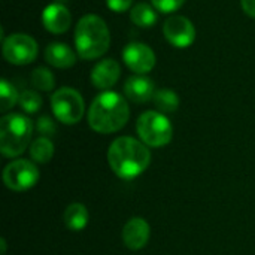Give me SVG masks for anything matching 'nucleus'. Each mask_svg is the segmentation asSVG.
I'll return each mask as SVG.
<instances>
[{
	"mask_svg": "<svg viewBox=\"0 0 255 255\" xmlns=\"http://www.w3.org/2000/svg\"><path fill=\"white\" fill-rule=\"evenodd\" d=\"M108 161L117 176L121 179H134L148 169L151 152L143 142L130 136H123L111 143Z\"/></svg>",
	"mask_w": 255,
	"mask_h": 255,
	"instance_id": "obj_1",
	"label": "nucleus"
},
{
	"mask_svg": "<svg viewBox=\"0 0 255 255\" xmlns=\"http://www.w3.org/2000/svg\"><path fill=\"white\" fill-rule=\"evenodd\" d=\"M130 117L127 100L115 91H105L99 94L88 111L90 127L102 134H109L121 130Z\"/></svg>",
	"mask_w": 255,
	"mask_h": 255,
	"instance_id": "obj_2",
	"label": "nucleus"
},
{
	"mask_svg": "<svg viewBox=\"0 0 255 255\" xmlns=\"http://www.w3.org/2000/svg\"><path fill=\"white\" fill-rule=\"evenodd\" d=\"M111 34L106 22L97 15H85L75 28V46L84 60H96L109 49Z\"/></svg>",
	"mask_w": 255,
	"mask_h": 255,
	"instance_id": "obj_3",
	"label": "nucleus"
},
{
	"mask_svg": "<svg viewBox=\"0 0 255 255\" xmlns=\"http://www.w3.org/2000/svg\"><path fill=\"white\" fill-rule=\"evenodd\" d=\"M33 134V123L21 114H9L0 120V151L4 157L21 155Z\"/></svg>",
	"mask_w": 255,
	"mask_h": 255,
	"instance_id": "obj_4",
	"label": "nucleus"
},
{
	"mask_svg": "<svg viewBox=\"0 0 255 255\" xmlns=\"http://www.w3.org/2000/svg\"><path fill=\"white\" fill-rule=\"evenodd\" d=\"M140 140L151 148H161L172 140L173 128L167 117L161 112L146 111L143 112L136 124Z\"/></svg>",
	"mask_w": 255,
	"mask_h": 255,
	"instance_id": "obj_5",
	"label": "nucleus"
},
{
	"mask_svg": "<svg viewBox=\"0 0 255 255\" xmlns=\"http://www.w3.org/2000/svg\"><path fill=\"white\" fill-rule=\"evenodd\" d=\"M51 108L55 118L67 126L79 123L85 112V103L82 96L69 87L57 90L51 97Z\"/></svg>",
	"mask_w": 255,
	"mask_h": 255,
	"instance_id": "obj_6",
	"label": "nucleus"
},
{
	"mask_svg": "<svg viewBox=\"0 0 255 255\" xmlns=\"http://www.w3.org/2000/svg\"><path fill=\"white\" fill-rule=\"evenodd\" d=\"M39 181V170L30 160L18 158L10 161L3 170V182L12 191H25Z\"/></svg>",
	"mask_w": 255,
	"mask_h": 255,
	"instance_id": "obj_7",
	"label": "nucleus"
},
{
	"mask_svg": "<svg viewBox=\"0 0 255 255\" xmlns=\"http://www.w3.org/2000/svg\"><path fill=\"white\" fill-rule=\"evenodd\" d=\"M3 55L6 61L24 66L34 61L37 55V43L36 40L24 33L10 34L7 39L3 40Z\"/></svg>",
	"mask_w": 255,
	"mask_h": 255,
	"instance_id": "obj_8",
	"label": "nucleus"
},
{
	"mask_svg": "<svg viewBox=\"0 0 255 255\" xmlns=\"http://www.w3.org/2000/svg\"><path fill=\"white\" fill-rule=\"evenodd\" d=\"M163 33L166 40L175 48H188L196 39V28L193 22L182 15L167 18L163 25Z\"/></svg>",
	"mask_w": 255,
	"mask_h": 255,
	"instance_id": "obj_9",
	"label": "nucleus"
},
{
	"mask_svg": "<svg viewBox=\"0 0 255 255\" xmlns=\"http://www.w3.org/2000/svg\"><path fill=\"white\" fill-rule=\"evenodd\" d=\"M124 63L128 69H131L137 75H145L151 72L155 66V54L154 51L140 42H131L124 48L123 52Z\"/></svg>",
	"mask_w": 255,
	"mask_h": 255,
	"instance_id": "obj_10",
	"label": "nucleus"
},
{
	"mask_svg": "<svg viewBox=\"0 0 255 255\" xmlns=\"http://www.w3.org/2000/svg\"><path fill=\"white\" fill-rule=\"evenodd\" d=\"M149 235H151L149 224L143 218L134 217L128 220L123 229V242L128 250L137 251L146 247L149 241Z\"/></svg>",
	"mask_w": 255,
	"mask_h": 255,
	"instance_id": "obj_11",
	"label": "nucleus"
},
{
	"mask_svg": "<svg viewBox=\"0 0 255 255\" xmlns=\"http://www.w3.org/2000/svg\"><path fill=\"white\" fill-rule=\"evenodd\" d=\"M42 22L48 31H51L54 34H60V33H64L69 30V27L72 24V13L64 4L51 3L43 9Z\"/></svg>",
	"mask_w": 255,
	"mask_h": 255,
	"instance_id": "obj_12",
	"label": "nucleus"
},
{
	"mask_svg": "<svg viewBox=\"0 0 255 255\" xmlns=\"http://www.w3.org/2000/svg\"><path fill=\"white\" fill-rule=\"evenodd\" d=\"M121 76L120 64L112 58H105L99 61L91 72V82L99 90H109L117 84Z\"/></svg>",
	"mask_w": 255,
	"mask_h": 255,
	"instance_id": "obj_13",
	"label": "nucleus"
},
{
	"mask_svg": "<svg viewBox=\"0 0 255 255\" xmlns=\"http://www.w3.org/2000/svg\"><path fill=\"white\" fill-rule=\"evenodd\" d=\"M124 93L128 100L134 103H146L155 96L154 84L145 75H136L127 79L124 85Z\"/></svg>",
	"mask_w": 255,
	"mask_h": 255,
	"instance_id": "obj_14",
	"label": "nucleus"
},
{
	"mask_svg": "<svg viewBox=\"0 0 255 255\" xmlns=\"http://www.w3.org/2000/svg\"><path fill=\"white\" fill-rule=\"evenodd\" d=\"M45 60L57 69H69L76 63V55L66 43L54 42L46 46Z\"/></svg>",
	"mask_w": 255,
	"mask_h": 255,
	"instance_id": "obj_15",
	"label": "nucleus"
},
{
	"mask_svg": "<svg viewBox=\"0 0 255 255\" xmlns=\"http://www.w3.org/2000/svg\"><path fill=\"white\" fill-rule=\"evenodd\" d=\"M64 224L70 232H81L87 227L90 215L82 203H72L64 211Z\"/></svg>",
	"mask_w": 255,
	"mask_h": 255,
	"instance_id": "obj_16",
	"label": "nucleus"
},
{
	"mask_svg": "<svg viewBox=\"0 0 255 255\" xmlns=\"http://www.w3.org/2000/svg\"><path fill=\"white\" fill-rule=\"evenodd\" d=\"M157 9L148 3H139L130 10V19L139 27H151L157 22Z\"/></svg>",
	"mask_w": 255,
	"mask_h": 255,
	"instance_id": "obj_17",
	"label": "nucleus"
},
{
	"mask_svg": "<svg viewBox=\"0 0 255 255\" xmlns=\"http://www.w3.org/2000/svg\"><path fill=\"white\" fill-rule=\"evenodd\" d=\"M30 155H31V160L34 163H40V164L48 163L52 158V155H54V145H52V142L48 137H45V136L37 137L30 145Z\"/></svg>",
	"mask_w": 255,
	"mask_h": 255,
	"instance_id": "obj_18",
	"label": "nucleus"
},
{
	"mask_svg": "<svg viewBox=\"0 0 255 255\" xmlns=\"http://www.w3.org/2000/svg\"><path fill=\"white\" fill-rule=\"evenodd\" d=\"M152 100L158 112L161 114H172L179 108V97L173 90H167V88L158 90L155 91V96Z\"/></svg>",
	"mask_w": 255,
	"mask_h": 255,
	"instance_id": "obj_19",
	"label": "nucleus"
},
{
	"mask_svg": "<svg viewBox=\"0 0 255 255\" xmlns=\"http://www.w3.org/2000/svg\"><path fill=\"white\" fill-rule=\"evenodd\" d=\"M18 100H19V94L16 93L15 87L9 81L1 79L0 81V111L7 112L9 109L15 106V103H18Z\"/></svg>",
	"mask_w": 255,
	"mask_h": 255,
	"instance_id": "obj_20",
	"label": "nucleus"
},
{
	"mask_svg": "<svg viewBox=\"0 0 255 255\" xmlns=\"http://www.w3.org/2000/svg\"><path fill=\"white\" fill-rule=\"evenodd\" d=\"M31 84L40 91H51L55 87V78L51 70L45 67H37L31 73Z\"/></svg>",
	"mask_w": 255,
	"mask_h": 255,
	"instance_id": "obj_21",
	"label": "nucleus"
},
{
	"mask_svg": "<svg viewBox=\"0 0 255 255\" xmlns=\"http://www.w3.org/2000/svg\"><path fill=\"white\" fill-rule=\"evenodd\" d=\"M18 105L21 106V109L27 114H36L40 106H42V97L33 91V90H25L19 94V100Z\"/></svg>",
	"mask_w": 255,
	"mask_h": 255,
	"instance_id": "obj_22",
	"label": "nucleus"
},
{
	"mask_svg": "<svg viewBox=\"0 0 255 255\" xmlns=\"http://www.w3.org/2000/svg\"><path fill=\"white\" fill-rule=\"evenodd\" d=\"M152 6L160 10L161 13H172L175 10H178L185 0H151Z\"/></svg>",
	"mask_w": 255,
	"mask_h": 255,
	"instance_id": "obj_23",
	"label": "nucleus"
},
{
	"mask_svg": "<svg viewBox=\"0 0 255 255\" xmlns=\"http://www.w3.org/2000/svg\"><path fill=\"white\" fill-rule=\"evenodd\" d=\"M36 127H37V130H39L45 137L52 136V134L55 133V124L52 123V120H51L49 117H40V118L37 120Z\"/></svg>",
	"mask_w": 255,
	"mask_h": 255,
	"instance_id": "obj_24",
	"label": "nucleus"
},
{
	"mask_svg": "<svg viewBox=\"0 0 255 255\" xmlns=\"http://www.w3.org/2000/svg\"><path fill=\"white\" fill-rule=\"evenodd\" d=\"M133 0H106V4L114 12H126L130 9Z\"/></svg>",
	"mask_w": 255,
	"mask_h": 255,
	"instance_id": "obj_25",
	"label": "nucleus"
},
{
	"mask_svg": "<svg viewBox=\"0 0 255 255\" xmlns=\"http://www.w3.org/2000/svg\"><path fill=\"white\" fill-rule=\"evenodd\" d=\"M241 3H242V9L245 10V13L255 18V0H241Z\"/></svg>",
	"mask_w": 255,
	"mask_h": 255,
	"instance_id": "obj_26",
	"label": "nucleus"
},
{
	"mask_svg": "<svg viewBox=\"0 0 255 255\" xmlns=\"http://www.w3.org/2000/svg\"><path fill=\"white\" fill-rule=\"evenodd\" d=\"M0 247H1L0 255H4V253H6V241H4V239H1V241H0Z\"/></svg>",
	"mask_w": 255,
	"mask_h": 255,
	"instance_id": "obj_27",
	"label": "nucleus"
}]
</instances>
